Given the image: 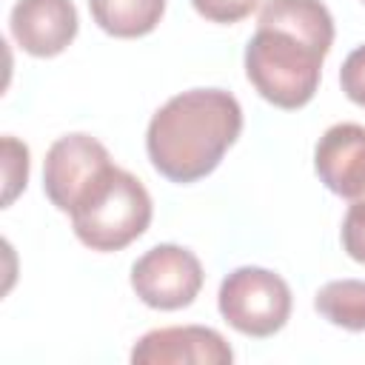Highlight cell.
Returning a JSON list of instances; mask_svg holds the SVG:
<instances>
[{
	"label": "cell",
	"instance_id": "cell-7",
	"mask_svg": "<svg viewBox=\"0 0 365 365\" xmlns=\"http://www.w3.org/2000/svg\"><path fill=\"white\" fill-rule=\"evenodd\" d=\"M231 345L205 325H171L148 331L131 348L134 365H228Z\"/></svg>",
	"mask_w": 365,
	"mask_h": 365
},
{
	"label": "cell",
	"instance_id": "cell-8",
	"mask_svg": "<svg viewBox=\"0 0 365 365\" xmlns=\"http://www.w3.org/2000/svg\"><path fill=\"white\" fill-rule=\"evenodd\" d=\"M9 29L31 57H54L77 37V9L71 0H17Z\"/></svg>",
	"mask_w": 365,
	"mask_h": 365
},
{
	"label": "cell",
	"instance_id": "cell-6",
	"mask_svg": "<svg viewBox=\"0 0 365 365\" xmlns=\"http://www.w3.org/2000/svg\"><path fill=\"white\" fill-rule=\"evenodd\" d=\"M111 165L106 145L88 134H66L51 143L43 163V191L54 208L71 211L77 197L94 182V177Z\"/></svg>",
	"mask_w": 365,
	"mask_h": 365
},
{
	"label": "cell",
	"instance_id": "cell-4",
	"mask_svg": "<svg viewBox=\"0 0 365 365\" xmlns=\"http://www.w3.org/2000/svg\"><path fill=\"white\" fill-rule=\"evenodd\" d=\"M222 319L245 336H271L291 317V288L288 282L257 265H242L231 271L217 294Z\"/></svg>",
	"mask_w": 365,
	"mask_h": 365
},
{
	"label": "cell",
	"instance_id": "cell-9",
	"mask_svg": "<svg viewBox=\"0 0 365 365\" xmlns=\"http://www.w3.org/2000/svg\"><path fill=\"white\" fill-rule=\"evenodd\" d=\"M314 168L328 191L348 202L365 200V125H331L314 148Z\"/></svg>",
	"mask_w": 365,
	"mask_h": 365
},
{
	"label": "cell",
	"instance_id": "cell-2",
	"mask_svg": "<svg viewBox=\"0 0 365 365\" xmlns=\"http://www.w3.org/2000/svg\"><path fill=\"white\" fill-rule=\"evenodd\" d=\"M331 51L322 40L279 23H257L245 46V74L268 103L302 108L319 88L322 60Z\"/></svg>",
	"mask_w": 365,
	"mask_h": 365
},
{
	"label": "cell",
	"instance_id": "cell-5",
	"mask_svg": "<svg viewBox=\"0 0 365 365\" xmlns=\"http://www.w3.org/2000/svg\"><path fill=\"white\" fill-rule=\"evenodd\" d=\"M202 265L182 245H154L131 265L134 294L157 311H177L197 299L202 288Z\"/></svg>",
	"mask_w": 365,
	"mask_h": 365
},
{
	"label": "cell",
	"instance_id": "cell-15",
	"mask_svg": "<svg viewBox=\"0 0 365 365\" xmlns=\"http://www.w3.org/2000/svg\"><path fill=\"white\" fill-rule=\"evenodd\" d=\"M339 86L351 103L365 108V46L354 48L345 57V63L339 68Z\"/></svg>",
	"mask_w": 365,
	"mask_h": 365
},
{
	"label": "cell",
	"instance_id": "cell-12",
	"mask_svg": "<svg viewBox=\"0 0 365 365\" xmlns=\"http://www.w3.org/2000/svg\"><path fill=\"white\" fill-rule=\"evenodd\" d=\"M3 168H6L3 205H11V200L17 197L20 188H26L29 180V148L14 137H3Z\"/></svg>",
	"mask_w": 365,
	"mask_h": 365
},
{
	"label": "cell",
	"instance_id": "cell-3",
	"mask_svg": "<svg viewBox=\"0 0 365 365\" xmlns=\"http://www.w3.org/2000/svg\"><path fill=\"white\" fill-rule=\"evenodd\" d=\"M71 228L91 251H120L151 222V197L145 185L117 168H103L68 211Z\"/></svg>",
	"mask_w": 365,
	"mask_h": 365
},
{
	"label": "cell",
	"instance_id": "cell-14",
	"mask_svg": "<svg viewBox=\"0 0 365 365\" xmlns=\"http://www.w3.org/2000/svg\"><path fill=\"white\" fill-rule=\"evenodd\" d=\"M259 0H191L200 17L211 23H237L257 9Z\"/></svg>",
	"mask_w": 365,
	"mask_h": 365
},
{
	"label": "cell",
	"instance_id": "cell-10",
	"mask_svg": "<svg viewBox=\"0 0 365 365\" xmlns=\"http://www.w3.org/2000/svg\"><path fill=\"white\" fill-rule=\"evenodd\" d=\"M88 11L111 37H143L157 29L165 0H88Z\"/></svg>",
	"mask_w": 365,
	"mask_h": 365
},
{
	"label": "cell",
	"instance_id": "cell-1",
	"mask_svg": "<svg viewBox=\"0 0 365 365\" xmlns=\"http://www.w3.org/2000/svg\"><path fill=\"white\" fill-rule=\"evenodd\" d=\"M242 131V108L222 88H191L174 94L154 111L145 148L151 165L171 182L208 177Z\"/></svg>",
	"mask_w": 365,
	"mask_h": 365
},
{
	"label": "cell",
	"instance_id": "cell-11",
	"mask_svg": "<svg viewBox=\"0 0 365 365\" xmlns=\"http://www.w3.org/2000/svg\"><path fill=\"white\" fill-rule=\"evenodd\" d=\"M314 305L328 322L345 331H365V279L325 282L317 291Z\"/></svg>",
	"mask_w": 365,
	"mask_h": 365
},
{
	"label": "cell",
	"instance_id": "cell-16",
	"mask_svg": "<svg viewBox=\"0 0 365 365\" xmlns=\"http://www.w3.org/2000/svg\"><path fill=\"white\" fill-rule=\"evenodd\" d=\"M362 3H365V0H362Z\"/></svg>",
	"mask_w": 365,
	"mask_h": 365
},
{
	"label": "cell",
	"instance_id": "cell-13",
	"mask_svg": "<svg viewBox=\"0 0 365 365\" xmlns=\"http://www.w3.org/2000/svg\"><path fill=\"white\" fill-rule=\"evenodd\" d=\"M342 248L351 259L365 262V200H354L342 220Z\"/></svg>",
	"mask_w": 365,
	"mask_h": 365
}]
</instances>
